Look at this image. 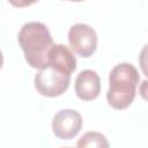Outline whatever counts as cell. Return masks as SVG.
I'll return each instance as SVG.
<instances>
[{"mask_svg": "<svg viewBox=\"0 0 148 148\" xmlns=\"http://www.w3.org/2000/svg\"><path fill=\"white\" fill-rule=\"evenodd\" d=\"M18 43L27 62L37 69L46 66L47 56L53 46L49 28L42 22H28L18 32Z\"/></svg>", "mask_w": 148, "mask_h": 148, "instance_id": "1", "label": "cell"}, {"mask_svg": "<svg viewBox=\"0 0 148 148\" xmlns=\"http://www.w3.org/2000/svg\"><path fill=\"white\" fill-rule=\"evenodd\" d=\"M139 80V72L133 65L128 62L116 65L109 75L108 103L116 110L128 108L134 101Z\"/></svg>", "mask_w": 148, "mask_h": 148, "instance_id": "2", "label": "cell"}, {"mask_svg": "<svg viewBox=\"0 0 148 148\" xmlns=\"http://www.w3.org/2000/svg\"><path fill=\"white\" fill-rule=\"evenodd\" d=\"M71 75L65 74L51 66L38 69L35 75V88L46 97H57L62 95L69 87Z\"/></svg>", "mask_w": 148, "mask_h": 148, "instance_id": "3", "label": "cell"}, {"mask_svg": "<svg viewBox=\"0 0 148 148\" xmlns=\"http://www.w3.org/2000/svg\"><path fill=\"white\" fill-rule=\"evenodd\" d=\"M68 42L71 49L79 56L88 58L92 56L97 47L96 31L88 24L76 23L68 31Z\"/></svg>", "mask_w": 148, "mask_h": 148, "instance_id": "4", "label": "cell"}, {"mask_svg": "<svg viewBox=\"0 0 148 148\" xmlns=\"http://www.w3.org/2000/svg\"><path fill=\"white\" fill-rule=\"evenodd\" d=\"M82 127V116L73 109H62L58 111L52 120V130L57 138L71 140L80 132Z\"/></svg>", "mask_w": 148, "mask_h": 148, "instance_id": "5", "label": "cell"}, {"mask_svg": "<svg viewBox=\"0 0 148 148\" xmlns=\"http://www.w3.org/2000/svg\"><path fill=\"white\" fill-rule=\"evenodd\" d=\"M101 92V80L98 74L91 69L80 72L75 79V94L82 101H92Z\"/></svg>", "mask_w": 148, "mask_h": 148, "instance_id": "6", "label": "cell"}, {"mask_svg": "<svg viewBox=\"0 0 148 148\" xmlns=\"http://www.w3.org/2000/svg\"><path fill=\"white\" fill-rule=\"evenodd\" d=\"M46 66H51L65 74L72 75L76 69V59L67 46L62 44H53L47 56Z\"/></svg>", "mask_w": 148, "mask_h": 148, "instance_id": "7", "label": "cell"}, {"mask_svg": "<svg viewBox=\"0 0 148 148\" xmlns=\"http://www.w3.org/2000/svg\"><path fill=\"white\" fill-rule=\"evenodd\" d=\"M76 148H110L106 136L99 132H87L77 141Z\"/></svg>", "mask_w": 148, "mask_h": 148, "instance_id": "8", "label": "cell"}, {"mask_svg": "<svg viewBox=\"0 0 148 148\" xmlns=\"http://www.w3.org/2000/svg\"><path fill=\"white\" fill-rule=\"evenodd\" d=\"M2 64H3V56H2V52L0 50V68L2 67Z\"/></svg>", "mask_w": 148, "mask_h": 148, "instance_id": "9", "label": "cell"}, {"mask_svg": "<svg viewBox=\"0 0 148 148\" xmlns=\"http://www.w3.org/2000/svg\"><path fill=\"white\" fill-rule=\"evenodd\" d=\"M65 148H71V147H65Z\"/></svg>", "mask_w": 148, "mask_h": 148, "instance_id": "10", "label": "cell"}]
</instances>
